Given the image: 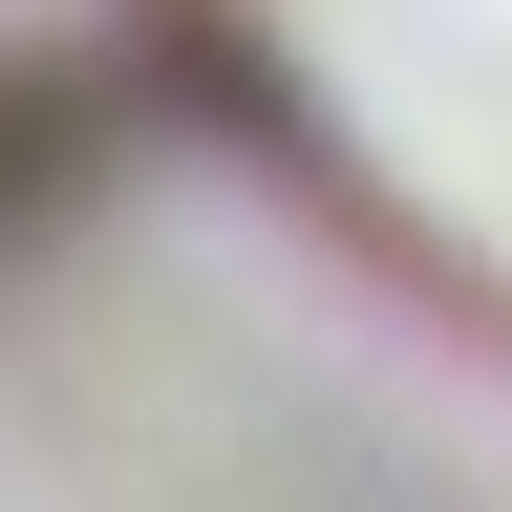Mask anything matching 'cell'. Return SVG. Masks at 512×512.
I'll return each mask as SVG.
<instances>
[{
  "mask_svg": "<svg viewBox=\"0 0 512 512\" xmlns=\"http://www.w3.org/2000/svg\"><path fill=\"white\" fill-rule=\"evenodd\" d=\"M299 107L512 278V0H256Z\"/></svg>",
  "mask_w": 512,
  "mask_h": 512,
  "instance_id": "1",
  "label": "cell"
}]
</instances>
